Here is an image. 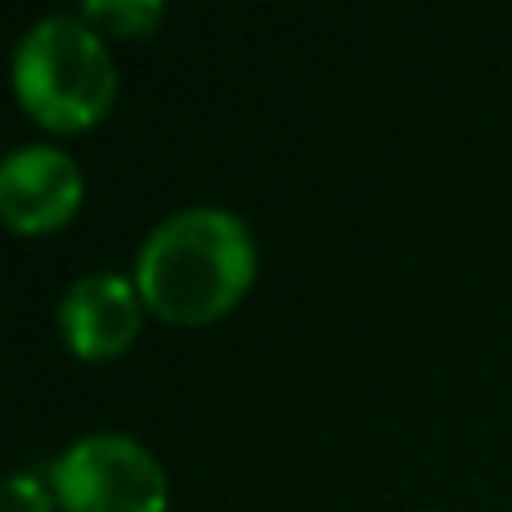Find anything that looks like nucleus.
<instances>
[{
    "label": "nucleus",
    "instance_id": "obj_2",
    "mask_svg": "<svg viewBox=\"0 0 512 512\" xmlns=\"http://www.w3.org/2000/svg\"><path fill=\"white\" fill-rule=\"evenodd\" d=\"M14 99L36 126L81 135L117 104V63L108 41L81 14H50L32 23L9 59Z\"/></svg>",
    "mask_w": 512,
    "mask_h": 512
},
{
    "label": "nucleus",
    "instance_id": "obj_3",
    "mask_svg": "<svg viewBox=\"0 0 512 512\" xmlns=\"http://www.w3.org/2000/svg\"><path fill=\"white\" fill-rule=\"evenodd\" d=\"M59 512H167L171 481L158 454L126 432H86L45 463Z\"/></svg>",
    "mask_w": 512,
    "mask_h": 512
},
{
    "label": "nucleus",
    "instance_id": "obj_1",
    "mask_svg": "<svg viewBox=\"0 0 512 512\" xmlns=\"http://www.w3.org/2000/svg\"><path fill=\"white\" fill-rule=\"evenodd\" d=\"M131 279L162 324H216L252 292L256 239L230 207H180L144 234Z\"/></svg>",
    "mask_w": 512,
    "mask_h": 512
},
{
    "label": "nucleus",
    "instance_id": "obj_4",
    "mask_svg": "<svg viewBox=\"0 0 512 512\" xmlns=\"http://www.w3.org/2000/svg\"><path fill=\"white\" fill-rule=\"evenodd\" d=\"M86 171L59 144H23L0 162V221L14 234H54L77 221Z\"/></svg>",
    "mask_w": 512,
    "mask_h": 512
},
{
    "label": "nucleus",
    "instance_id": "obj_7",
    "mask_svg": "<svg viewBox=\"0 0 512 512\" xmlns=\"http://www.w3.org/2000/svg\"><path fill=\"white\" fill-rule=\"evenodd\" d=\"M0 512H59V499H54L45 472L18 468L9 472L5 481V499H0Z\"/></svg>",
    "mask_w": 512,
    "mask_h": 512
},
{
    "label": "nucleus",
    "instance_id": "obj_5",
    "mask_svg": "<svg viewBox=\"0 0 512 512\" xmlns=\"http://www.w3.org/2000/svg\"><path fill=\"white\" fill-rule=\"evenodd\" d=\"M144 315H149V306H144L131 274L90 270L63 288L54 324H59L63 346L81 364H108V360H122L135 346Z\"/></svg>",
    "mask_w": 512,
    "mask_h": 512
},
{
    "label": "nucleus",
    "instance_id": "obj_6",
    "mask_svg": "<svg viewBox=\"0 0 512 512\" xmlns=\"http://www.w3.org/2000/svg\"><path fill=\"white\" fill-rule=\"evenodd\" d=\"M104 41H149L167 18L162 0H90L77 9Z\"/></svg>",
    "mask_w": 512,
    "mask_h": 512
}]
</instances>
